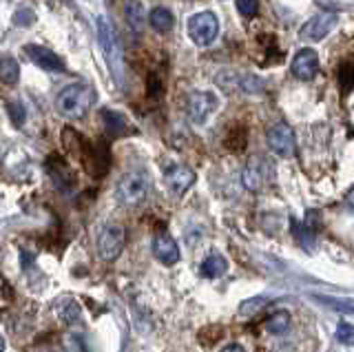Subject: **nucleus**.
Returning a JSON list of instances; mask_svg holds the SVG:
<instances>
[{
    "label": "nucleus",
    "instance_id": "nucleus-25",
    "mask_svg": "<svg viewBox=\"0 0 354 352\" xmlns=\"http://www.w3.org/2000/svg\"><path fill=\"white\" fill-rule=\"evenodd\" d=\"M219 352H246V350H243L239 344H228V346H224V348H221Z\"/></svg>",
    "mask_w": 354,
    "mask_h": 352
},
{
    "label": "nucleus",
    "instance_id": "nucleus-2",
    "mask_svg": "<svg viewBox=\"0 0 354 352\" xmlns=\"http://www.w3.org/2000/svg\"><path fill=\"white\" fill-rule=\"evenodd\" d=\"M95 29H97V42L100 49H102L106 64L111 67V71L115 73V80H122V47L113 25L106 16H97L95 20Z\"/></svg>",
    "mask_w": 354,
    "mask_h": 352
},
{
    "label": "nucleus",
    "instance_id": "nucleus-6",
    "mask_svg": "<svg viewBox=\"0 0 354 352\" xmlns=\"http://www.w3.org/2000/svg\"><path fill=\"white\" fill-rule=\"evenodd\" d=\"M124 241H127V230L122 224H115V222H109L102 233H100V239H97V250L102 259L106 261H113L122 250H124Z\"/></svg>",
    "mask_w": 354,
    "mask_h": 352
},
{
    "label": "nucleus",
    "instance_id": "nucleus-12",
    "mask_svg": "<svg viewBox=\"0 0 354 352\" xmlns=\"http://www.w3.org/2000/svg\"><path fill=\"white\" fill-rule=\"evenodd\" d=\"M292 75L299 80H313L319 71V53L315 49H299L292 58Z\"/></svg>",
    "mask_w": 354,
    "mask_h": 352
},
{
    "label": "nucleus",
    "instance_id": "nucleus-16",
    "mask_svg": "<svg viewBox=\"0 0 354 352\" xmlns=\"http://www.w3.org/2000/svg\"><path fill=\"white\" fill-rule=\"evenodd\" d=\"M0 80H3L7 86H16L20 80V64L18 60H14L11 56H5L0 60Z\"/></svg>",
    "mask_w": 354,
    "mask_h": 352
},
{
    "label": "nucleus",
    "instance_id": "nucleus-26",
    "mask_svg": "<svg viewBox=\"0 0 354 352\" xmlns=\"http://www.w3.org/2000/svg\"><path fill=\"white\" fill-rule=\"evenodd\" d=\"M346 204L354 211V186H352V189L348 191V195H346Z\"/></svg>",
    "mask_w": 354,
    "mask_h": 352
},
{
    "label": "nucleus",
    "instance_id": "nucleus-4",
    "mask_svg": "<svg viewBox=\"0 0 354 352\" xmlns=\"http://www.w3.org/2000/svg\"><path fill=\"white\" fill-rule=\"evenodd\" d=\"M272 180V164L263 156H252L241 173V182L248 191L259 193L266 189V184Z\"/></svg>",
    "mask_w": 354,
    "mask_h": 352
},
{
    "label": "nucleus",
    "instance_id": "nucleus-21",
    "mask_svg": "<svg viewBox=\"0 0 354 352\" xmlns=\"http://www.w3.org/2000/svg\"><path fill=\"white\" fill-rule=\"evenodd\" d=\"M337 341L343 346H354V326L348 324V322H341L337 326Z\"/></svg>",
    "mask_w": 354,
    "mask_h": 352
},
{
    "label": "nucleus",
    "instance_id": "nucleus-22",
    "mask_svg": "<svg viewBox=\"0 0 354 352\" xmlns=\"http://www.w3.org/2000/svg\"><path fill=\"white\" fill-rule=\"evenodd\" d=\"M237 12L243 18H254L259 14V0H237Z\"/></svg>",
    "mask_w": 354,
    "mask_h": 352
},
{
    "label": "nucleus",
    "instance_id": "nucleus-3",
    "mask_svg": "<svg viewBox=\"0 0 354 352\" xmlns=\"http://www.w3.org/2000/svg\"><path fill=\"white\" fill-rule=\"evenodd\" d=\"M217 34H219V20L213 12H199L188 18V38L197 47L213 45Z\"/></svg>",
    "mask_w": 354,
    "mask_h": 352
},
{
    "label": "nucleus",
    "instance_id": "nucleus-24",
    "mask_svg": "<svg viewBox=\"0 0 354 352\" xmlns=\"http://www.w3.org/2000/svg\"><path fill=\"white\" fill-rule=\"evenodd\" d=\"M266 304V299H252V302H243L241 306H239V313L241 315H254V311H257L259 306H263Z\"/></svg>",
    "mask_w": 354,
    "mask_h": 352
},
{
    "label": "nucleus",
    "instance_id": "nucleus-9",
    "mask_svg": "<svg viewBox=\"0 0 354 352\" xmlns=\"http://www.w3.org/2000/svg\"><path fill=\"white\" fill-rule=\"evenodd\" d=\"M339 23V14L335 12H321L317 16H313L308 20V23L301 27V31H299V36H301L304 40H324L332 29L337 27Z\"/></svg>",
    "mask_w": 354,
    "mask_h": 352
},
{
    "label": "nucleus",
    "instance_id": "nucleus-18",
    "mask_svg": "<svg viewBox=\"0 0 354 352\" xmlns=\"http://www.w3.org/2000/svg\"><path fill=\"white\" fill-rule=\"evenodd\" d=\"M127 20L133 31H142L144 23H147V16H144V5L140 0H129L127 5Z\"/></svg>",
    "mask_w": 354,
    "mask_h": 352
},
{
    "label": "nucleus",
    "instance_id": "nucleus-10",
    "mask_svg": "<svg viewBox=\"0 0 354 352\" xmlns=\"http://www.w3.org/2000/svg\"><path fill=\"white\" fill-rule=\"evenodd\" d=\"M164 182H166V189H169L175 197H182L195 184V171L184 167V164H175V167L166 169Z\"/></svg>",
    "mask_w": 354,
    "mask_h": 352
},
{
    "label": "nucleus",
    "instance_id": "nucleus-7",
    "mask_svg": "<svg viewBox=\"0 0 354 352\" xmlns=\"http://www.w3.org/2000/svg\"><path fill=\"white\" fill-rule=\"evenodd\" d=\"M217 106H219V98L213 91H195L188 98V118L195 124H204L217 111Z\"/></svg>",
    "mask_w": 354,
    "mask_h": 352
},
{
    "label": "nucleus",
    "instance_id": "nucleus-19",
    "mask_svg": "<svg viewBox=\"0 0 354 352\" xmlns=\"http://www.w3.org/2000/svg\"><path fill=\"white\" fill-rule=\"evenodd\" d=\"M266 330H268L270 335H286L288 330H290V315L283 311L270 315L266 319Z\"/></svg>",
    "mask_w": 354,
    "mask_h": 352
},
{
    "label": "nucleus",
    "instance_id": "nucleus-27",
    "mask_svg": "<svg viewBox=\"0 0 354 352\" xmlns=\"http://www.w3.org/2000/svg\"><path fill=\"white\" fill-rule=\"evenodd\" d=\"M0 352H5V339L0 337Z\"/></svg>",
    "mask_w": 354,
    "mask_h": 352
},
{
    "label": "nucleus",
    "instance_id": "nucleus-23",
    "mask_svg": "<svg viewBox=\"0 0 354 352\" xmlns=\"http://www.w3.org/2000/svg\"><path fill=\"white\" fill-rule=\"evenodd\" d=\"M64 352H84V341L77 335L69 333L64 337Z\"/></svg>",
    "mask_w": 354,
    "mask_h": 352
},
{
    "label": "nucleus",
    "instance_id": "nucleus-13",
    "mask_svg": "<svg viewBox=\"0 0 354 352\" xmlns=\"http://www.w3.org/2000/svg\"><path fill=\"white\" fill-rule=\"evenodd\" d=\"M153 255L164 266H175L180 261V246L169 233H160L153 237Z\"/></svg>",
    "mask_w": 354,
    "mask_h": 352
},
{
    "label": "nucleus",
    "instance_id": "nucleus-8",
    "mask_svg": "<svg viewBox=\"0 0 354 352\" xmlns=\"http://www.w3.org/2000/svg\"><path fill=\"white\" fill-rule=\"evenodd\" d=\"M268 147L272 153H277L279 158H290L295 156V149H297V140H295V131L288 127L286 122H277L268 129Z\"/></svg>",
    "mask_w": 354,
    "mask_h": 352
},
{
    "label": "nucleus",
    "instance_id": "nucleus-17",
    "mask_svg": "<svg viewBox=\"0 0 354 352\" xmlns=\"http://www.w3.org/2000/svg\"><path fill=\"white\" fill-rule=\"evenodd\" d=\"M58 317H60V322L64 324H75V322H80V306L75 304V299H71V297H66V299H62L58 304Z\"/></svg>",
    "mask_w": 354,
    "mask_h": 352
},
{
    "label": "nucleus",
    "instance_id": "nucleus-11",
    "mask_svg": "<svg viewBox=\"0 0 354 352\" xmlns=\"http://www.w3.org/2000/svg\"><path fill=\"white\" fill-rule=\"evenodd\" d=\"M22 53H25V56H29V60L33 64H38V67L44 69V71H58V73L66 71V64L62 62V58L58 56V53L49 51L47 47L25 45V47H22Z\"/></svg>",
    "mask_w": 354,
    "mask_h": 352
},
{
    "label": "nucleus",
    "instance_id": "nucleus-15",
    "mask_svg": "<svg viewBox=\"0 0 354 352\" xmlns=\"http://www.w3.org/2000/svg\"><path fill=\"white\" fill-rule=\"evenodd\" d=\"M149 23L151 27L158 31V34H169V31L173 29L175 25V16L171 9L166 7H155L153 12L149 14Z\"/></svg>",
    "mask_w": 354,
    "mask_h": 352
},
{
    "label": "nucleus",
    "instance_id": "nucleus-14",
    "mask_svg": "<svg viewBox=\"0 0 354 352\" xmlns=\"http://www.w3.org/2000/svg\"><path fill=\"white\" fill-rule=\"evenodd\" d=\"M228 270V261L224 255H219V252H213V255H208L204 261H202V266H199V275L206 279H217L221 277Z\"/></svg>",
    "mask_w": 354,
    "mask_h": 352
},
{
    "label": "nucleus",
    "instance_id": "nucleus-5",
    "mask_svg": "<svg viewBox=\"0 0 354 352\" xmlns=\"http://www.w3.org/2000/svg\"><path fill=\"white\" fill-rule=\"evenodd\" d=\"M149 195V180L144 173H127L118 184V197L122 204L138 206Z\"/></svg>",
    "mask_w": 354,
    "mask_h": 352
},
{
    "label": "nucleus",
    "instance_id": "nucleus-20",
    "mask_svg": "<svg viewBox=\"0 0 354 352\" xmlns=\"http://www.w3.org/2000/svg\"><path fill=\"white\" fill-rule=\"evenodd\" d=\"M102 118H104V124H106V129H109V133L120 136L122 124H124V118H122L120 113H113L111 109H104V111H102Z\"/></svg>",
    "mask_w": 354,
    "mask_h": 352
},
{
    "label": "nucleus",
    "instance_id": "nucleus-1",
    "mask_svg": "<svg viewBox=\"0 0 354 352\" xmlns=\"http://www.w3.org/2000/svg\"><path fill=\"white\" fill-rule=\"evenodd\" d=\"M95 104V91L84 82H73L58 93L55 109L66 120H80L88 113V109Z\"/></svg>",
    "mask_w": 354,
    "mask_h": 352
}]
</instances>
